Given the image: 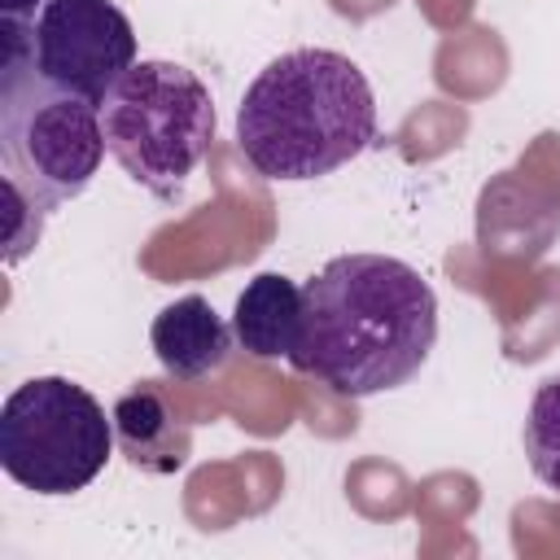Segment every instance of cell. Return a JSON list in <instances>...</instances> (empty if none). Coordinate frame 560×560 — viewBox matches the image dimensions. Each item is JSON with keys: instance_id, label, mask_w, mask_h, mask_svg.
<instances>
[{"instance_id": "obj_1", "label": "cell", "mask_w": 560, "mask_h": 560, "mask_svg": "<svg viewBox=\"0 0 560 560\" xmlns=\"http://www.w3.org/2000/svg\"><path fill=\"white\" fill-rule=\"evenodd\" d=\"M302 337L289 363L346 398L411 381L438 341L429 280L389 254H337L302 284Z\"/></svg>"}, {"instance_id": "obj_2", "label": "cell", "mask_w": 560, "mask_h": 560, "mask_svg": "<svg viewBox=\"0 0 560 560\" xmlns=\"http://www.w3.org/2000/svg\"><path fill=\"white\" fill-rule=\"evenodd\" d=\"M376 140L363 70L332 48H293L258 70L236 109V144L262 179H319Z\"/></svg>"}, {"instance_id": "obj_3", "label": "cell", "mask_w": 560, "mask_h": 560, "mask_svg": "<svg viewBox=\"0 0 560 560\" xmlns=\"http://www.w3.org/2000/svg\"><path fill=\"white\" fill-rule=\"evenodd\" d=\"M105 149L144 192L175 201L214 140L210 88L179 61H136L101 105Z\"/></svg>"}, {"instance_id": "obj_4", "label": "cell", "mask_w": 560, "mask_h": 560, "mask_svg": "<svg viewBox=\"0 0 560 560\" xmlns=\"http://www.w3.org/2000/svg\"><path fill=\"white\" fill-rule=\"evenodd\" d=\"M101 105L26 66H0V179L48 214L74 201L105 158Z\"/></svg>"}, {"instance_id": "obj_5", "label": "cell", "mask_w": 560, "mask_h": 560, "mask_svg": "<svg viewBox=\"0 0 560 560\" xmlns=\"http://www.w3.org/2000/svg\"><path fill=\"white\" fill-rule=\"evenodd\" d=\"M114 442V416L66 376H35L0 407V468L35 494L92 486Z\"/></svg>"}, {"instance_id": "obj_6", "label": "cell", "mask_w": 560, "mask_h": 560, "mask_svg": "<svg viewBox=\"0 0 560 560\" xmlns=\"http://www.w3.org/2000/svg\"><path fill=\"white\" fill-rule=\"evenodd\" d=\"M136 66V31L109 0H48L35 18V70L105 105L109 88Z\"/></svg>"}, {"instance_id": "obj_7", "label": "cell", "mask_w": 560, "mask_h": 560, "mask_svg": "<svg viewBox=\"0 0 560 560\" xmlns=\"http://www.w3.org/2000/svg\"><path fill=\"white\" fill-rule=\"evenodd\" d=\"M109 416H114L118 451L131 459V468L153 472V477H171V472H179L188 464L192 429L158 385H149V381L131 385L114 402Z\"/></svg>"}, {"instance_id": "obj_8", "label": "cell", "mask_w": 560, "mask_h": 560, "mask_svg": "<svg viewBox=\"0 0 560 560\" xmlns=\"http://www.w3.org/2000/svg\"><path fill=\"white\" fill-rule=\"evenodd\" d=\"M149 341H153V354H158L166 376L201 381V376L223 368L236 332L201 293H188V298H175L171 306H162L153 315Z\"/></svg>"}, {"instance_id": "obj_9", "label": "cell", "mask_w": 560, "mask_h": 560, "mask_svg": "<svg viewBox=\"0 0 560 560\" xmlns=\"http://www.w3.org/2000/svg\"><path fill=\"white\" fill-rule=\"evenodd\" d=\"M302 284L280 276V271H262L254 276L232 311V332L236 346L254 359H289L298 350L302 337Z\"/></svg>"}, {"instance_id": "obj_10", "label": "cell", "mask_w": 560, "mask_h": 560, "mask_svg": "<svg viewBox=\"0 0 560 560\" xmlns=\"http://www.w3.org/2000/svg\"><path fill=\"white\" fill-rule=\"evenodd\" d=\"M525 455L542 486L560 490V376H547L525 416Z\"/></svg>"}, {"instance_id": "obj_11", "label": "cell", "mask_w": 560, "mask_h": 560, "mask_svg": "<svg viewBox=\"0 0 560 560\" xmlns=\"http://www.w3.org/2000/svg\"><path fill=\"white\" fill-rule=\"evenodd\" d=\"M0 188H4V262L13 267V262H22L35 245H39V232H44V219H48V210L39 206V201H31L18 184H9V179H0Z\"/></svg>"}, {"instance_id": "obj_12", "label": "cell", "mask_w": 560, "mask_h": 560, "mask_svg": "<svg viewBox=\"0 0 560 560\" xmlns=\"http://www.w3.org/2000/svg\"><path fill=\"white\" fill-rule=\"evenodd\" d=\"M35 4H48V0H0V13L4 18H35Z\"/></svg>"}]
</instances>
